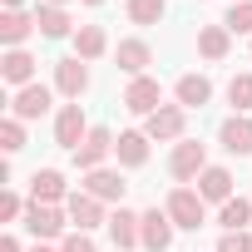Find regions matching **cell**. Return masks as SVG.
Masks as SVG:
<instances>
[{"label": "cell", "instance_id": "6da1fadb", "mask_svg": "<svg viewBox=\"0 0 252 252\" xmlns=\"http://www.w3.org/2000/svg\"><path fill=\"white\" fill-rule=\"evenodd\" d=\"M168 218H173V227L198 232V227H203V198H198L193 188H173V193H168Z\"/></svg>", "mask_w": 252, "mask_h": 252}, {"label": "cell", "instance_id": "7a4b0ae2", "mask_svg": "<svg viewBox=\"0 0 252 252\" xmlns=\"http://www.w3.org/2000/svg\"><path fill=\"white\" fill-rule=\"evenodd\" d=\"M84 139H89V124H84V109H79V104H64V109H60V119H55V144L74 154V149H79Z\"/></svg>", "mask_w": 252, "mask_h": 252}, {"label": "cell", "instance_id": "3957f363", "mask_svg": "<svg viewBox=\"0 0 252 252\" xmlns=\"http://www.w3.org/2000/svg\"><path fill=\"white\" fill-rule=\"evenodd\" d=\"M139 237H144L149 252H168V242H173V218L158 213V208H149V213L139 218Z\"/></svg>", "mask_w": 252, "mask_h": 252}, {"label": "cell", "instance_id": "277c9868", "mask_svg": "<svg viewBox=\"0 0 252 252\" xmlns=\"http://www.w3.org/2000/svg\"><path fill=\"white\" fill-rule=\"evenodd\" d=\"M158 99H163L158 79H144V74H139V79L129 84V94H124V109H129V114H158V109H163Z\"/></svg>", "mask_w": 252, "mask_h": 252}, {"label": "cell", "instance_id": "5b68a950", "mask_svg": "<svg viewBox=\"0 0 252 252\" xmlns=\"http://www.w3.org/2000/svg\"><path fill=\"white\" fill-rule=\"evenodd\" d=\"M25 227H30L35 237H60V232H64V213H60L55 203H30V208H25Z\"/></svg>", "mask_w": 252, "mask_h": 252}, {"label": "cell", "instance_id": "8992f818", "mask_svg": "<svg viewBox=\"0 0 252 252\" xmlns=\"http://www.w3.org/2000/svg\"><path fill=\"white\" fill-rule=\"evenodd\" d=\"M124 188H129V183H124L114 168H94V173L84 178V193L99 198V203H124Z\"/></svg>", "mask_w": 252, "mask_h": 252}, {"label": "cell", "instance_id": "52a82bcc", "mask_svg": "<svg viewBox=\"0 0 252 252\" xmlns=\"http://www.w3.org/2000/svg\"><path fill=\"white\" fill-rule=\"evenodd\" d=\"M55 84H60V94H69V99H79V94L89 89V69H84V60H79V55H69V60H60V64H55Z\"/></svg>", "mask_w": 252, "mask_h": 252}, {"label": "cell", "instance_id": "ba28073f", "mask_svg": "<svg viewBox=\"0 0 252 252\" xmlns=\"http://www.w3.org/2000/svg\"><path fill=\"white\" fill-rule=\"evenodd\" d=\"M109 149H114V139H109V129H89V139L74 149V163L84 168V173H94L104 158H109Z\"/></svg>", "mask_w": 252, "mask_h": 252}, {"label": "cell", "instance_id": "9c48e42d", "mask_svg": "<svg viewBox=\"0 0 252 252\" xmlns=\"http://www.w3.org/2000/svg\"><path fill=\"white\" fill-rule=\"evenodd\" d=\"M183 119H188L183 104H163L158 114H149V129H144V134H149V139H178V134H183Z\"/></svg>", "mask_w": 252, "mask_h": 252}, {"label": "cell", "instance_id": "30bf717a", "mask_svg": "<svg viewBox=\"0 0 252 252\" xmlns=\"http://www.w3.org/2000/svg\"><path fill=\"white\" fill-rule=\"evenodd\" d=\"M168 168H173V178H198V173L208 168L203 144H178V149H173V158H168Z\"/></svg>", "mask_w": 252, "mask_h": 252}, {"label": "cell", "instance_id": "8fae6325", "mask_svg": "<svg viewBox=\"0 0 252 252\" xmlns=\"http://www.w3.org/2000/svg\"><path fill=\"white\" fill-rule=\"evenodd\" d=\"M198 198L203 203H227L232 198V173L227 168H203L198 173Z\"/></svg>", "mask_w": 252, "mask_h": 252}, {"label": "cell", "instance_id": "7c38bea8", "mask_svg": "<svg viewBox=\"0 0 252 252\" xmlns=\"http://www.w3.org/2000/svg\"><path fill=\"white\" fill-rule=\"evenodd\" d=\"M114 154H119V163H124V168H144V163H149V134H139V129L119 134Z\"/></svg>", "mask_w": 252, "mask_h": 252}, {"label": "cell", "instance_id": "4fadbf2b", "mask_svg": "<svg viewBox=\"0 0 252 252\" xmlns=\"http://www.w3.org/2000/svg\"><path fill=\"white\" fill-rule=\"evenodd\" d=\"M30 30H35V15H25V10H0V40H5L10 50H20V45L30 40Z\"/></svg>", "mask_w": 252, "mask_h": 252}, {"label": "cell", "instance_id": "5bb4252c", "mask_svg": "<svg viewBox=\"0 0 252 252\" xmlns=\"http://www.w3.org/2000/svg\"><path fill=\"white\" fill-rule=\"evenodd\" d=\"M109 237H114V247H139L144 237H139V213H129V208H119L114 218H109Z\"/></svg>", "mask_w": 252, "mask_h": 252}, {"label": "cell", "instance_id": "9a60e30c", "mask_svg": "<svg viewBox=\"0 0 252 252\" xmlns=\"http://www.w3.org/2000/svg\"><path fill=\"white\" fill-rule=\"evenodd\" d=\"M218 139H222V149H227V154H237V158H242V154H252V119H242V114H237V119H227Z\"/></svg>", "mask_w": 252, "mask_h": 252}, {"label": "cell", "instance_id": "2e32d148", "mask_svg": "<svg viewBox=\"0 0 252 252\" xmlns=\"http://www.w3.org/2000/svg\"><path fill=\"white\" fill-rule=\"evenodd\" d=\"M69 218L79 222V232H89V227H99V222H104V203H99V198H89V193H69Z\"/></svg>", "mask_w": 252, "mask_h": 252}, {"label": "cell", "instance_id": "e0dca14e", "mask_svg": "<svg viewBox=\"0 0 252 252\" xmlns=\"http://www.w3.org/2000/svg\"><path fill=\"white\" fill-rule=\"evenodd\" d=\"M45 109H50V89L45 84H25L15 94V119H40Z\"/></svg>", "mask_w": 252, "mask_h": 252}, {"label": "cell", "instance_id": "ac0fdd59", "mask_svg": "<svg viewBox=\"0 0 252 252\" xmlns=\"http://www.w3.org/2000/svg\"><path fill=\"white\" fill-rule=\"evenodd\" d=\"M35 30H40L45 40H64V35H69V15H64L60 5H40V10H35Z\"/></svg>", "mask_w": 252, "mask_h": 252}, {"label": "cell", "instance_id": "d6986e66", "mask_svg": "<svg viewBox=\"0 0 252 252\" xmlns=\"http://www.w3.org/2000/svg\"><path fill=\"white\" fill-rule=\"evenodd\" d=\"M208 99H213V84H208L203 74H183V79H178V104H183V109H203Z\"/></svg>", "mask_w": 252, "mask_h": 252}, {"label": "cell", "instance_id": "ffe728a7", "mask_svg": "<svg viewBox=\"0 0 252 252\" xmlns=\"http://www.w3.org/2000/svg\"><path fill=\"white\" fill-rule=\"evenodd\" d=\"M30 193H35V203H60V198H64V173L40 168V173L30 178Z\"/></svg>", "mask_w": 252, "mask_h": 252}, {"label": "cell", "instance_id": "44dd1931", "mask_svg": "<svg viewBox=\"0 0 252 252\" xmlns=\"http://www.w3.org/2000/svg\"><path fill=\"white\" fill-rule=\"evenodd\" d=\"M0 74H5V84H30V74H35V60L25 55V50H10L5 60H0Z\"/></svg>", "mask_w": 252, "mask_h": 252}, {"label": "cell", "instance_id": "7402d4cb", "mask_svg": "<svg viewBox=\"0 0 252 252\" xmlns=\"http://www.w3.org/2000/svg\"><path fill=\"white\" fill-rule=\"evenodd\" d=\"M149 60H154V55H149V45H144V40H119V69H129V74L139 79Z\"/></svg>", "mask_w": 252, "mask_h": 252}, {"label": "cell", "instance_id": "603a6c76", "mask_svg": "<svg viewBox=\"0 0 252 252\" xmlns=\"http://www.w3.org/2000/svg\"><path fill=\"white\" fill-rule=\"evenodd\" d=\"M218 222H222L227 232H247V222H252V203H247V198H227L222 213H218Z\"/></svg>", "mask_w": 252, "mask_h": 252}, {"label": "cell", "instance_id": "cb8c5ba5", "mask_svg": "<svg viewBox=\"0 0 252 252\" xmlns=\"http://www.w3.org/2000/svg\"><path fill=\"white\" fill-rule=\"evenodd\" d=\"M104 45H109V40H104L99 25H79V35H74V55H79V60H99Z\"/></svg>", "mask_w": 252, "mask_h": 252}, {"label": "cell", "instance_id": "d4e9b609", "mask_svg": "<svg viewBox=\"0 0 252 252\" xmlns=\"http://www.w3.org/2000/svg\"><path fill=\"white\" fill-rule=\"evenodd\" d=\"M198 50H203L208 60H222V55H227V30H222V25H208V30H198Z\"/></svg>", "mask_w": 252, "mask_h": 252}, {"label": "cell", "instance_id": "484cf974", "mask_svg": "<svg viewBox=\"0 0 252 252\" xmlns=\"http://www.w3.org/2000/svg\"><path fill=\"white\" fill-rule=\"evenodd\" d=\"M129 20L134 25H158L163 20V0H129Z\"/></svg>", "mask_w": 252, "mask_h": 252}, {"label": "cell", "instance_id": "4316f807", "mask_svg": "<svg viewBox=\"0 0 252 252\" xmlns=\"http://www.w3.org/2000/svg\"><path fill=\"white\" fill-rule=\"evenodd\" d=\"M0 149H5V154H20L25 149V124L20 119H0Z\"/></svg>", "mask_w": 252, "mask_h": 252}, {"label": "cell", "instance_id": "83f0119b", "mask_svg": "<svg viewBox=\"0 0 252 252\" xmlns=\"http://www.w3.org/2000/svg\"><path fill=\"white\" fill-rule=\"evenodd\" d=\"M227 99L237 104V114H242V109H252V74H237V79L227 84Z\"/></svg>", "mask_w": 252, "mask_h": 252}, {"label": "cell", "instance_id": "f1b7e54d", "mask_svg": "<svg viewBox=\"0 0 252 252\" xmlns=\"http://www.w3.org/2000/svg\"><path fill=\"white\" fill-rule=\"evenodd\" d=\"M227 30H252V0H232V10L222 20Z\"/></svg>", "mask_w": 252, "mask_h": 252}, {"label": "cell", "instance_id": "f546056e", "mask_svg": "<svg viewBox=\"0 0 252 252\" xmlns=\"http://www.w3.org/2000/svg\"><path fill=\"white\" fill-rule=\"evenodd\" d=\"M218 252H252V232H222Z\"/></svg>", "mask_w": 252, "mask_h": 252}, {"label": "cell", "instance_id": "4dcf8cb0", "mask_svg": "<svg viewBox=\"0 0 252 252\" xmlns=\"http://www.w3.org/2000/svg\"><path fill=\"white\" fill-rule=\"evenodd\" d=\"M20 213H25V203H20L15 193H0V222H15Z\"/></svg>", "mask_w": 252, "mask_h": 252}, {"label": "cell", "instance_id": "1f68e13d", "mask_svg": "<svg viewBox=\"0 0 252 252\" xmlns=\"http://www.w3.org/2000/svg\"><path fill=\"white\" fill-rule=\"evenodd\" d=\"M64 252H99V247H94L84 232H69V237H64Z\"/></svg>", "mask_w": 252, "mask_h": 252}, {"label": "cell", "instance_id": "d6a6232c", "mask_svg": "<svg viewBox=\"0 0 252 252\" xmlns=\"http://www.w3.org/2000/svg\"><path fill=\"white\" fill-rule=\"evenodd\" d=\"M0 252H20V242L15 237H0Z\"/></svg>", "mask_w": 252, "mask_h": 252}, {"label": "cell", "instance_id": "836d02e7", "mask_svg": "<svg viewBox=\"0 0 252 252\" xmlns=\"http://www.w3.org/2000/svg\"><path fill=\"white\" fill-rule=\"evenodd\" d=\"M5 10H20V0H5Z\"/></svg>", "mask_w": 252, "mask_h": 252}, {"label": "cell", "instance_id": "e575fe53", "mask_svg": "<svg viewBox=\"0 0 252 252\" xmlns=\"http://www.w3.org/2000/svg\"><path fill=\"white\" fill-rule=\"evenodd\" d=\"M84 5H104V0H84Z\"/></svg>", "mask_w": 252, "mask_h": 252}, {"label": "cell", "instance_id": "d590c367", "mask_svg": "<svg viewBox=\"0 0 252 252\" xmlns=\"http://www.w3.org/2000/svg\"><path fill=\"white\" fill-rule=\"evenodd\" d=\"M45 5H64V0H45Z\"/></svg>", "mask_w": 252, "mask_h": 252}, {"label": "cell", "instance_id": "8d00e7d4", "mask_svg": "<svg viewBox=\"0 0 252 252\" xmlns=\"http://www.w3.org/2000/svg\"><path fill=\"white\" fill-rule=\"evenodd\" d=\"M35 252H50V247H35Z\"/></svg>", "mask_w": 252, "mask_h": 252}]
</instances>
